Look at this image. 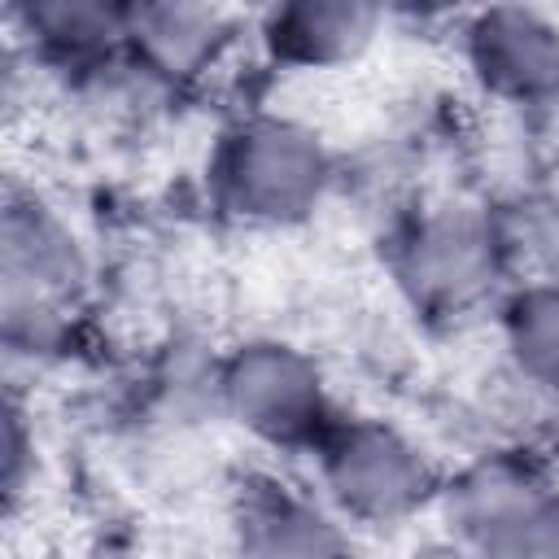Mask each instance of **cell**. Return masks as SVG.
Listing matches in <instances>:
<instances>
[{
	"label": "cell",
	"instance_id": "3957f363",
	"mask_svg": "<svg viewBox=\"0 0 559 559\" xmlns=\"http://www.w3.org/2000/svg\"><path fill=\"white\" fill-rule=\"evenodd\" d=\"M205 183L214 210L231 223L297 227L332 197L336 153L297 114L245 109L218 131Z\"/></svg>",
	"mask_w": 559,
	"mask_h": 559
},
{
	"label": "cell",
	"instance_id": "277c9868",
	"mask_svg": "<svg viewBox=\"0 0 559 559\" xmlns=\"http://www.w3.org/2000/svg\"><path fill=\"white\" fill-rule=\"evenodd\" d=\"M314 493L349 528H393L419 511H437L445 467L432 450L393 419L336 415L310 450Z\"/></svg>",
	"mask_w": 559,
	"mask_h": 559
},
{
	"label": "cell",
	"instance_id": "7c38bea8",
	"mask_svg": "<svg viewBox=\"0 0 559 559\" xmlns=\"http://www.w3.org/2000/svg\"><path fill=\"white\" fill-rule=\"evenodd\" d=\"M493 328L507 380L559 411V280H515L493 306Z\"/></svg>",
	"mask_w": 559,
	"mask_h": 559
},
{
	"label": "cell",
	"instance_id": "8fae6325",
	"mask_svg": "<svg viewBox=\"0 0 559 559\" xmlns=\"http://www.w3.org/2000/svg\"><path fill=\"white\" fill-rule=\"evenodd\" d=\"M31 66L74 79H100L127 66V4L105 0H35L9 13Z\"/></svg>",
	"mask_w": 559,
	"mask_h": 559
},
{
	"label": "cell",
	"instance_id": "ba28073f",
	"mask_svg": "<svg viewBox=\"0 0 559 559\" xmlns=\"http://www.w3.org/2000/svg\"><path fill=\"white\" fill-rule=\"evenodd\" d=\"M459 57L472 83L515 109L559 87V17L533 4H485L459 22Z\"/></svg>",
	"mask_w": 559,
	"mask_h": 559
},
{
	"label": "cell",
	"instance_id": "8992f818",
	"mask_svg": "<svg viewBox=\"0 0 559 559\" xmlns=\"http://www.w3.org/2000/svg\"><path fill=\"white\" fill-rule=\"evenodd\" d=\"M559 489L555 472L524 441H502L445 472L437 511L450 537L485 559Z\"/></svg>",
	"mask_w": 559,
	"mask_h": 559
},
{
	"label": "cell",
	"instance_id": "7a4b0ae2",
	"mask_svg": "<svg viewBox=\"0 0 559 559\" xmlns=\"http://www.w3.org/2000/svg\"><path fill=\"white\" fill-rule=\"evenodd\" d=\"M92 258L74 223L39 192H9L0 210V341L13 362H57L79 336Z\"/></svg>",
	"mask_w": 559,
	"mask_h": 559
},
{
	"label": "cell",
	"instance_id": "52a82bcc",
	"mask_svg": "<svg viewBox=\"0 0 559 559\" xmlns=\"http://www.w3.org/2000/svg\"><path fill=\"white\" fill-rule=\"evenodd\" d=\"M240 39L236 13L197 0L127 4V74L153 92H188L218 74Z\"/></svg>",
	"mask_w": 559,
	"mask_h": 559
},
{
	"label": "cell",
	"instance_id": "9a60e30c",
	"mask_svg": "<svg viewBox=\"0 0 559 559\" xmlns=\"http://www.w3.org/2000/svg\"><path fill=\"white\" fill-rule=\"evenodd\" d=\"M489 559H559V489Z\"/></svg>",
	"mask_w": 559,
	"mask_h": 559
},
{
	"label": "cell",
	"instance_id": "9c48e42d",
	"mask_svg": "<svg viewBox=\"0 0 559 559\" xmlns=\"http://www.w3.org/2000/svg\"><path fill=\"white\" fill-rule=\"evenodd\" d=\"M231 559H354V542L314 489L249 476L231 502Z\"/></svg>",
	"mask_w": 559,
	"mask_h": 559
},
{
	"label": "cell",
	"instance_id": "4fadbf2b",
	"mask_svg": "<svg viewBox=\"0 0 559 559\" xmlns=\"http://www.w3.org/2000/svg\"><path fill=\"white\" fill-rule=\"evenodd\" d=\"M520 280H559V179L502 205Z\"/></svg>",
	"mask_w": 559,
	"mask_h": 559
},
{
	"label": "cell",
	"instance_id": "2e32d148",
	"mask_svg": "<svg viewBox=\"0 0 559 559\" xmlns=\"http://www.w3.org/2000/svg\"><path fill=\"white\" fill-rule=\"evenodd\" d=\"M524 131L533 140L537 162L550 170V179H559V87L524 109Z\"/></svg>",
	"mask_w": 559,
	"mask_h": 559
},
{
	"label": "cell",
	"instance_id": "5b68a950",
	"mask_svg": "<svg viewBox=\"0 0 559 559\" xmlns=\"http://www.w3.org/2000/svg\"><path fill=\"white\" fill-rule=\"evenodd\" d=\"M210 402L249 441L284 454H310L336 424L323 362L284 336H249L210 362Z\"/></svg>",
	"mask_w": 559,
	"mask_h": 559
},
{
	"label": "cell",
	"instance_id": "6da1fadb",
	"mask_svg": "<svg viewBox=\"0 0 559 559\" xmlns=\"http://www.w3.org/2000/svg\"><path fill=\"white\" fill-rule=\"evenodd\" d=\"M384 271L428 323H463L493 310L520 280L502 205L472 197H419L384 231Z\"/></svg>",
	"mask_w": 559,
	"mask_h": 559
},
{
	"label": "cell",
	"instance_id": "30bf717a",
	"mask_svg": "<svg viewBox=\"0 0 559 559\" xmlns=\"http://www.w3.org/2000/svg\"><path fill=\"white\" fill-rule=\"evenodd\" d=\"M384 31V13L362 0H288L253 22V39L275 70L328 74L362 61Z\"/></svg>",
	"mask_w": 559,
	"mask_h": 559
},
{
	"label": "cell",
	"instance_id": "5bb4252c",
	"mask_svg": "<svg viewBox=\"0 0 559 559\" xmlns=\"http://www.w3.org/2000/svg\"><path fill=\"white\" fill-rule=\"evenodd\" d=\"M31 476H35V428L17 393H9V406H4V502L9 507H17Z\"/></svg>",
	"mask_w": 559,
	"mask_h": 559
},
{
	"label": "cell",
	"instance_id": "e0dca14e",
	"mask_svg": "<svg viewBox=\"0 0 559 559\" xmlns=\"http://www.w3.org/2000/svg\"><path fill=\"white\" fill-rule=\"evenodd\" d=\"M402 559H485V555H480V550H472L467 542H459V537L441 533V537H428V542L411 546Z\"/></svg>",
	"mask_w": 559,
	"mask_h": 559
}]
</instances>
